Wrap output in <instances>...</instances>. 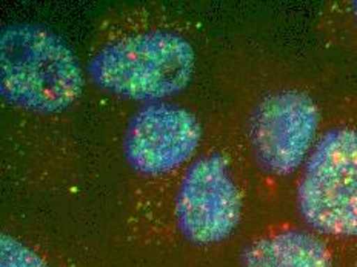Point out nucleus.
<instances>
[{
  "label": "nucleus",
  "instance_id": "1",
  "mask_svg": "<svg viewBox=\"0 0 357 267\" xmlns=\"http://www.w3.org/2000/svg\"><path fill=\"white\" fill-rule=\"evenodd\" d=\"M195 68L191 43L160 28L109 37L89 61V74L100 88L137 101H159L181 93L191 82Z\"/></svg>",
  "mask_w": 357,
  "mask_h": 267
},
{
  "label": "nucleus",
  "instance_id": "2",
  "mask_svg": "<svg viewBox=\"0 0 357 267\" xmlns=\"http://www.w3.org/2000/svg\"><path fill=\"white\" fill-rule=\"evenodd\" d=\"M0 87L14 106L56 113L84 90V74L71 48L47 28L16 24L0 36Z\"/></svg>",
  "mask_w": 357,
  "mask_h": 267
},
{
  "label": "nucleus",
  "instance_id": "3",
  "mask_svg": "<svg viewBox=\"0 0 357 267\" xmlns=\"http://www.w3.org/2000/svg\"><path fill=\"white\" fill-rule=\"evenodd\" d=\"M296 201L311 231L357 241V124L319 136L302 167Z\"/></svg>",
  "mask_w": 357,
  "mask_h": 267
},
{
  "label": "nucleus",
  "instance_id": "4",
  "mask_svg": "<svg viewBox=\"0 0 357 267\" xmlns=\"http://www.w3.org/2000/svg\"><path fill=\"white\" fill-rule=\"evenodd\" d=\"M321 111L301 90L266 94L252 111L250 143L265 172L288 176L305 166L317 143Z\"/></svg>",
  "mask_w": 357,
  "mask_h": 267
},
{
  "label": "nucleus",
  "instance_id": "5",
  "mask_svg": "<svg viewBox=\"0 0 357 267\" xmlns=\"http://www.w3.org/2000/svg\"><path fill=\"white\" fill-rule=\"evenodd\" d=\"M176 218L185 238L196 244L220 243L236 231L242 195L222 154H208L187 170L177 192Z\"/></svg>",
  "mask_w": 357,
  "mask_h": 267
},
{
  "label": "nucleus",
  "instance_id": "6",
  "mask_svg": "<svg viewBox=\"0 0 357 267\" xmlns=\"http://www.w3.org/2000/svg\"><path fill=\"white\" fill-rule=\"evenodd\" d=\"M202 127L190 110L167 102L140 108L128 124L125 157L144 175H162L185 164L197 152Z\"/></svg>",
  "mask_w": 357,
  "mask_h": 267
},
{
  "label": "nucleus",
  "instance_id": "7",
  "mask_svg": "<svg viewBox=\"0 0 357 267\" xmlns=\"http://www.w3.org/2000/svg\"><path fill=\"white\" fill-rule=\"evenodd\" d=\"M243 267H333L330 247L312 232L284 229L245 249Z\"/></svg>",
  "mask_w": 357,
  "mask_h": 267
},
{
  "label": "nucleus",
  "instance_id": "8",
  "mask_svg": "<svg viewBox=\"0 0 357 267\" xmlns=\"http://www.w3.org/2000/svg\"><path fill=\"white\" fill-rule=\"evenodd\" d=\"M0 267H50L43 258L11 235L0 238Z\"/></svg>",
  "mask_w": 357,
  "mask_h": 267
},
{
  "label": "nucleus",
  "instance_id": "9",
  "mask_svg": "<svg viewBox=\"0 0 357 267\" xmlns=\"http://www.w3.org/2000/svg\"><path fill=\"white\" fill-rule=\"evenodd\" d=\"M351 16H353V20H354V27L357 29V2L351 3Z\"/></svg>",
  "mask_w": 357,
  "mask_h": 267
}]
</instances>
